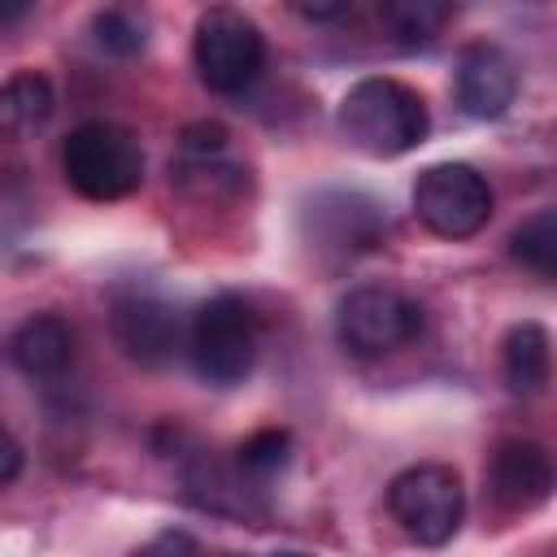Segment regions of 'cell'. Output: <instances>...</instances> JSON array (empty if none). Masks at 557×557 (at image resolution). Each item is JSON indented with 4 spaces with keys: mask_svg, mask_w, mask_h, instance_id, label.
<instances>
[{
    "mask_svg": "<svg viewBox=\"0 0 557 557\" xmlns=\"http://www.w3.org/2000/svg\"><path fill=\"white\" fill-rule=\"evenodd\" d=\"M305 226H309V239H313L318 252L357 257V252H370L383 239L387 218L361 191H322V196L309 200Z\"/></svg>",
    "mask_w": 557,
    "mask_h": 557,
    "instance_id": "8",
    "label": "cell"
},
{
    "mask_svg": "<svg viewBox=\"0 0 557 557\" xmlns=\"http://www.w3.org/2000/svg\"><path fill=\"white\" fill-rule=\"evenodd\" d=\"M335 331L352 357H387L422 331V309H418V300H409L396 287L366 283L339 300Z\"/></svg>",
    "mask_w": 557,
    "mask_h": 557,
    "instance_id": "7",
    "label": "cell"
},
{
    "mask_svg": "<svg viewBox=\"0 0 557 557\" xmlns=\"http://www.w3.org/2000/svg\"><path fill=\"white\" fill-rule=\"evenodd\" d=\"M518 96V65L500 44H470L457 61V104L474 122L500 117Z\"/></svg>",
    "mask_w": 557,
    "mask_h": 557,
    "instance_id": "11",
    "label": "cell"
},
{
    "mask_svg": "<svg viewBox=\"0 0 557 557\" xmlns=\"http://www.w3.org/2000/svg\"><path fill=\"white\" fill-rule=\"evenodd\" d=\"M500 370L513 396H540L553 374V339L540 322H518L509 326L500 344Z\"/></svg>",
    "mask_w": 557,
    "mask_h": 557,
    "instance_id": "13",
    "label": "cell"
},
{
    "mask_svg": "<svg viewBox=\"0 0 557 557\" xmlns=\"http://www.w3.org/2000/svg\"><path fill=\"white\" fill-rule=\"evenodd\" d=\"M387 509L400 522V531L426 548H440L457 535L461 513H466V496H461V479L453 466L440 461H422L409 466L392 479L387 487Z\"/></svg>",
    "mask_w": 557,
    "mask_h": 557,
    "instance_id": "4",
    "label": "cell"
},
{
    "mask_svg": "<svg viewBox=\"0 0 557 557\" xmlns=\"http://www.w3.org/2000/svg\"><path fill=\"white\" fill-rule=\"evenodd\" d=\"M278 557H305V553H278Z\"/></svg>",
    "mask_w": 557,
    "mask_h": 557,
    "instance_id": "23",
    "label": "cell"
},
{
    "mask_svg": "<svg viewBox=\"0 0 557 557\" xmlns=\"http://www.w3.org/2000/svg\"><path fill=\"white\" fill-rule=\"evenodd\" d=\"M91 35H96V48H104L109 57H131L144 48V17L135 9H100L91 17Z\"/></svg>",
    "mask_w": 557,
    "mask_h": 557,
    "instance_id": "18",
    "label": "cell"
},
{
    "mask_svg": "<svg viewBox=\"0 0 557 557\" xmlns=\"http://www.w3.org/2000/svg\"><path fill=\"white\" fill-rule=\"evenodd\" d=\"M444 22H448V4H435V0H387V4H379L383 35L405 52L431 48L440 39Z\"/></svg>",
    "mask_w": 557,
    "mask_h": 557,
    "instance_id": "15",
    "label": "cell"
},
{
    "mask_svg": "<svg viewBox=\"0 0 557 557\" xmlns=\"http://www.w3.org/2000/svg\"><path fill=\"white\" fill-rule=\"evenodd\" d=\"M65 183L87 200H122L144 183V148L122 122H83L61 144Z\"/></svg>",
    "mask_w": 557,
    "mask_h": 557,
    "instance_id": "2",
    "label": "cell"
},
{
    "mask_svg": "<svg viewBox=\"0 0 557 557\" xmlns=\"http://www.w3.org/2000/svg\"><path fill=\"white\" fill-rule=\"evenodd\" d=\"M139 557H196V544L187 535H161L152 548H144Z\"/></svg>",
    "mask_w": 557,
    "mask_h": 557,
    "instance_id": "21",
    "label": "cell"
},
{
    "mask_svg": "<svg viewBox=\"0 0 557 557\" xmlns=\"http://www.w3.org/2000/svg\"><path fill=\"white\" fill-rule=\"evenodd\" d=\"M292 461V435L278 426H265L239 444V470L244 479H270Z\"/></svg>",
    "mask_w": 557,
    "mask_h": 557,
    "instance_id": "17",
    "label": "cell"
},
{
    "mask_svg": "<svg viewBox=\"0 0 557 557\" xmlns=\"http://www.w3.org/2000/svg\"><path fill=\"white\" fill-rule=\"evenodd\" d=\"M9 357L26 379H61L74 361V326L61 313H30L9 335Z\"/></svg>",
    "mask_w": 557,
    "mask_h": 557,
    "instance_id": "12",
    "label": "cell"
},
{
    "mask_svg": "<svg viewBox=\"0 0 557 557\" xmlns=\"http://www.w3.org/2000/svg\"><path fill=\"white\" fill-rule=\"evenodd\" d=\"M509 257L518 265H527L540 278L557 274V209H540L531 213L513 235H509Z\"/></svg>",
    "mask_w": 557,
    "mask_h": 557,
    "instance_id": "16",
    "label": "cell"
},
{
    "mask_svg": "<svg viewBox=\"0 0 557 557\" xmlns=\"http://www.w3.org/2000/svg\"><path fill=\"white\" fill-rule=\"evenodd\" d=\"M17 470H22V444L0 426V487H9L17 479Z\"/></svg>",
    "mask_w": 557,
    "mask_h": 557,
    "instance_id": "20",
    "label": "cell"
},
{
    "mask_svg": "<svg viewBox=\"0 0 557 557\" xmlns=\"http://www.w3.org/2000/svg\"><path fill=\"white\" fill-rule=\"evenodd\" d=\"M296 13L309 22H331V17H344L348 4H296Z\"/></svg>",
    "mask_w": 557,
    "mask_h": 557,
    "instance_id": "22",
    "label": "cell"
},
{
    "mask_svg": "<svg viewBox=\"0 0 557 557\" xmlns=\"http://www.w3.org/2000/svg\"><path fill=\"white\" fill-rule=\"evenodd\" d=\"M196 70H200V83L209 91H222V96H235L244 91L257 74H261V61H265V39L257 30L252 17H244L239 9H205L200 22H196Z\"/></svg>",
    "mask_w": 557,
    "mask_h": 557,
    "instance_id": "6",
    "label": "cell"
},
{
    "mask_svg": "<svg viewBox=\"0 0 557 557\" xmlns=\"http://www.w3.org/2000/svg\"><path fill=\"white\" fill-rule=\"evenodd\" d=\"M109 326H113V339L122 344V352L139 366H161L178 348V335H183L174 305L152 292L117 296L109 309Z\"/></svg>",
    "mask_w": 557,
    "mask_h": 557,
    "instance_id": "9",
    "label": "cell"
},
{
    "mask_svg": "<svg viewBox=\"0 0 557 557\" xmlns=\"http://www.w3.org/2000/svg\"><path fill=\"white\" fill-rule=\"evenodd\" d=\"M413 213L426 231L444 239H470L492 218V187L466 161L426 165L413 183Z\"/></svg>",
    "mask_w": 557,
    "mask_h": 557,
    "instance_id": "5",
    "label": "cell"
},
{
    "mask_svg": "<svg viewBox=\"0 0 557 557\" xmlns=\"http://www.w3.org/2000/svg\"><path fill=\"white\" fill-rule=\"evenodd\" d=\"M52 83L35 70H22L13 78L0 83V144L26 139L30 131H39L52 117Z\"/></svg>",
    "mask_w": 557,
    "mask_h": 557,
    "instance_id": "14",
    "label": "cell"
},
{
    "mask_svg": "<svg viewBox=\"0 0 557 557\" xmlns=\"http://www.w3.org/2000/svg\"><path fill=\"white\" fill-rule=\"evenodd\" d=\"M257 348H261V331H257V313L244 296L218 292L196 309L191 331H187V352L205 383H213V387L244 383L248 370L257 366Z\"/></svg>",
    "mask_w": 557,
    "mask_h": 557,
    "instance_id": "3",
    "label": "cell"
},
{
    "mask_svg": "<svg viewBox=\"0 0 557 557\" xmlns=\"http://www.w3.org/2000/svg\"><path fill=\"white\" fill-rule=\"evenodd\" d=\"M222 148H226V126H218V122H196L183 131V157H191V161L222 157Z\"/></svg>",
    "mask_w": 557,
    "mask_h": 557,
    "instance_id": "19",
    "label": "cell"
},
{
    "mask_svg": "<svg viewBox=\"0 0 557 557\" xmlns=\"http://www.w3.org/2000/svg\"><path fill=\"white\" fill-rule=\"evenodd\" d=\"M487 492L505 513H527L553 492V461L535 440H500L487 461Z\"/></svg>",
    "mask_w": 557,
    "mask_h": 557,
    "instance_id": "10",
    "label": "cell"
},
{
    "mask_svg": "<svg viewBox=\"0 0 557 557\" xmlns=\"http://www.w3.org/2000/svg\"><path fill=\"white\" fill-rule=\"evenodd\" d=\"M426 104L422 96L400 83V78H383L370 74L361 83H352L339 100V131L344 139L379 161L405 157L409 148H418L426 139Z\"/></svg>",
    "mask_w": 557,
    "mask_h": 557,
    "instance_id": "1",
    "label": "cell"
}]
</instances>
